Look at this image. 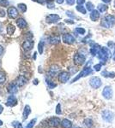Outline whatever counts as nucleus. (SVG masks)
<instances>
[{"label": "nucleus", "instance_id": "obj_1", "mask_svg": "<svg viewBox=\"0 0 115 128\" xmlns=\"http://www.w3.org/2000/svg\"><path fill=\"white\" fill-rule=\"evenodd\" d=\"M98 59L100 61V63L102 65L107 63V61L111 57V51L107 47H101L98 53Z\"/></svg>", "mask_w": 115, "mask_h": 128}, {"label": "nucleus", "instance_id": "obj_2", "mask_svg": "<svg viewBox=\"0 0 115 128\" xmlns=\"http://www.w3.org/2000/svg\"><path fill=\"white\" fill-rule=\"evenodd\" d=\"M90 64H91V61H89V62H88V64L82 68V71L78 73V75L76 76L72 80H71V83L76 82L77 80H80V79L82 78V77H85V76H88V75H89V74H92V73H94V69H92V68H90Z\"/></svg>", "mask_w": 115, "mask_h": 128}, {"label": "nucleus", "instance_id": "obj_3", "mask_svg": "<svg viewBox=\"0 0 115 128\" xmlns=\"http://www.w3.org/2000/svg\"><path fill=\"white\" fill-rule=\"evenodd\" d=\"M101 27L105 28H111L115 25V16L112 15H107L100 21Z\"/></svg>", "mask_w": 115, "mask_h": 128}, {"label": "nucleus", "instance_id": "obj_4", "mask_svg": "<svg viewBox=\"0 0 115 128\" xmlns=\"http://www.w3.org/2000/svg\"><path fill=\"white\" fill-rule=\"evenodd\" d=\"M101 117H102V119H103L104 121L107 122V123H112L113 120H114L115 114H114V113L112 112L111 110L105 109V110L102 111Z\"/></svg>", "mask_w": 115, "mask_h": 128}, {"label": "nucleus", "instance_id": "obj_5", "mask_svg": "<svg viewBox=\"0 0 115 128\" xmlns=\"http://www.w3.org/2000/svg\"><path fill=\"white\" fill-rule=\"evenodd\" d=\"M73 61H74V63L77 65V66H81V65H83L86 62V57L82 53H76L73 57Z\"/></svg>", "mask_w": 115, "mask_h": 128}, {"label": "nucleus", "instance_id": "obj_6", "mask_svg": "<svg viewBox=\"0 0 115 128\" xmlns=\"http://www.w3.org/2000/svg\"><path fill=\"white\" fill-rule=\"evenodd\" d=\"M89 85H90V86L93 89H99L102 85V81L100 77L93 76L89 80Z\"/></svg>", "mask_w": 115, "mask_h": 128}, {"label": "nucleus", "instance_id": "obj_7", "mask_svg": "<svg viewBox=\"0 0 115 128\" xmlns=\"http://www.w3.org/2000/svg\"><path fill=\"white\" fill-rule=\"evenodd\" d=\"M102 96L105 99H111L113 97V89L110 85H107L104 87L103 91H102Z\"/></svg>", "mask_w": 115, "mask_h": 128}, {"label": "nucleus", "instance_id": "obj_8", "mask_svg": "<svg viewBox=\"0 0 115 128\" xmlns=\"http://www.w3.org/2000/svg\"><path fill=\"white\" fill-rule=\"evenodd\" d=\"M59 73H60V68L57 65H53L50 67L47 75L50 77H55L56 75H58Z\"/></svg>", "mask_w": 115, "mask_h": 128}, {"label": "nucleus", "instance_id": "obj_9", "mask_svg": "<svg viewBox=\"0 0 115 128\" xmlns=\"http://www.w3.org/2000/svg\"><path fill=\"white\" fill-rule=\"evenodd\" d=\"M100 49H101V47H100L98 44H96V43L95 42H92L90 44V50H89V52H90V54L93 57H96V56L98 55Z\"/></svg>", "mask_w": 115, "mask_h": 128}, {"label": "nucleus", "instance_id": "obj_10", "mask_svg": "<svg viewBox=\"0 0 115 128\" xmlns=\"http://www.w3.org/2000/svg\"><path fill=\"white\" fill-rule=\"evenodd\" d=\"M62 39H63V42L67 44H72L75 43V38L73 35L70 33H65L63 35L62 37Z\"/></svg>", "mask_w": 115, "mask_h": 128}, {"label": "nucleus", "instance_id": "obj_11", "mask_svg": "<svg viewBox=\"0 0 115 128\" xmlns=\"http://www.w3.org/2000/svg\"><path fill=\"white\" fill-rule=\"evenodd\" d=\"M47 123L52 127H58L61 124V120L58 117H52L47 120Z\"/></svg>", "mask_w": 115, "mask_h": 128}, {"label": "nucleus", "instance_id": "obj_12", "mask_svg": "<svg viewBox=\"0 0 115 128\" xmlns=\"http://www.w3.org/2000/svg\"><path fill=\"white\" fill-rule=\"evenodd\" d=\"M70 77H71V73L68 72H60L58 74V80L61 83H66L70 80Z\"/></svg>", "mask_w": 115, "mask_h": 128}, {"label": "nucleus", "instance_id": "obj_13", "mask_svg": "<svg viewBox=\"0 0 115 128\" xmlns=\"http://www.w3.org/2000/svg\"><path fill=\"white\" fill-rule=\"evenodd\" d=\"M17 102H18V101H17V97L12 94V95H10V96H9L8 98H7L6 106H8V107H15V106L17 104Z\"/></svg>", "mask_w": 115, "mask_h": 128}, {"label": "nucleus", "instance_id": "obj_14", "mask_svg": "<svg viewBox=\"0 0 115 128\" xmlns=\"http://www.w3.org/2000/svg\"><path fill=\"white\" fill-rule=\"evenodd\" d=\"M60 20V16L56 14H51L48 15L46 18V21L47 23H56Z\"/></svg>", "mask_w": 115, "mask_h": 128}, {"label": "nucleus", "instance_id": "obj_15", "mask_svg": "<svg viewBox=\"0 0 115 128\" xmlns=\"http://www.w3.org/2000/svg\"><path fill=\"white\" fill-rule=\"evenodd\" d=\"M18 87H19V86L17 85V83L11 82L8 85L7 89H8L9 93H10V94H16V93L18 92Z\"/></svg>", "mask_w": 115, "mask_h": 128}, {"label": "nucleus", "instance_id": "obj_16", "mask_svg": "<svg viewBox=\"0 0 115 128\" xmlns=\"http://www.w3.org/2000/svg\"><path fill=\"white\" fill-rule=\"evenodd\" d=\"M17 85L19 86V87H22L28 83V79L24 76V75H20V76L17 77Z\"/></svg>", "mask_w": 115, "mask_h": 128}, {"label": "nucleus", "instance_id": "obj_17", "mask_svg": "<svg viewBox=\"0 0 115 128\" xmlns=\"http://www.w3.org/2000/svg\"><path fill=\"white\" fill-rule=\"evenodd\" d=\"M7 12H8V16L10 19H15L18 15V11H17V8H15V7H10Z\"/></svg>", "mask_w": 115, "mask_h": 128}, {"label": "nucleus", "instance_id": "obj_18", "mask_svg": "<svg viewBox=\"0 0 115 128\" xmlns=\"http://www.w3.org/2000/svg\"><path fill=\"white\" fill-rule=\"evenodd\" d=\"M89 17H90L92 21H99L100 18V13L99 12L98 10H94L90 12Z\"/></svg>", "mask_w": 115, "mask_h": 128}, {"label": "nucleus", "instance_id": "obj_19", "mask_svg": "<svg viewBox=\"0 0 115 128\" xmlns=\"http://www.w3.org/2000/svg\"><path fill=\"white\" fill-rule=\"evenodd\" d=\"M34 48V41L32 40H26L24 41L22 44V49L25 51H30Z\"/></svg>", "mask_w": 115, "mask_h": 128}, {"label": "nucleus", "instance_id": "obj_20", "mask_svg": "<svg viewBox=\"0 0 115 128\" xmlns=\"http://www.w3.org/2000/svg\"><path fill=\"white\" fill-rule=\"evenodd\" d=\"M31 114V108L29 105H25L24 109H23V113H22V120H25L28 119V117L29 116V114Z\"/></svg>", "mask_w": 115, "mask_h": 128}, {"label": "nucleus", "instance_id": "obj_21", "mask_svg": "<svg viewBox=\"0 0 115 128\" xmlns=\"http://www.w3.org/2000/svg\"><path fill=\"white\" fill-rule=\"evenodd\" d=\"M16 22H17V26L20 28H27V26H28V23H27V21H25L23 18H19V19H17V21H16Z\"/></svg>", "mask_w": 115, "mask_h": 128}, {"label": "nucleus", "instance_id": "obj_22", "mask_svg": "<svg viewBox=\"0 0 115 128\" xmlns=\"http://www.w3.org/2000/svg\"><path fill=\"white\" fill-rule=\"evenodd\" d=\"M46 85H47V86H48L49 89H54V88L57 86L56 83L53 82V81L50 79V76H48V75L46 76Z\"/></svg>", "mask_w": 115, "mask_h": 128}, {"label": "nucleus", "instance_id": "obj_23", "mask_svg": "<svg viewBox=\"0 0 115 128\" xmlns=\"http://www.w3.org/2000/svg\"><path fill=\"white\" fill-rule=\"evenodd\" d=\"M48 41H49V43L51 44H58L59 42H60V38L58 37V36H51V37H49V39H48Z\"/></svg>", "mask_w": 115, "mask_h": 128}, {"label": "nucleus", "instance_id": "obj_24", "mask_svg": "<svg viewBox=\"0 0 115 128\" xmlns=\"http://www.w3.org/2000/svg\"><path fill=\"white\" fill-rule=\"evenodd\" d=\"M61 126L63 128H72V123L68 119H64L61 121Z\"/></svg>", "mask_w": 115, "mask_h": 128}, {"label": "nucleus", "instance_id": "obj_25", "mask_svg": "<svg viewBox=\"0 0 115 128\" xmlns=\"http://www.w3.org/2000/svg\"><path fill=\"white\" fill-rule=\"evenodd\" d=\"M101 75L105 78H114L115 73L114 72H109L107 70H104L101 72Z\"/></svg>", "mask_w": 115, "mask_h": 128}, {"label": "nucleus", "instance_id": "obj_26", "mask_svg": "<svg viewBox=\"0 0 115 128\" xmlns=\"http://www.w3.org/2000/svg\"><path fill=\"white\" fill-rule=\"evenodd\" d=\"M107 9H108V7H107V4H106V3H100L98 5V7H97V10H99L100 13L106 12L107 10Z\"/></svg>", "mask_w": 115, "mask_h": 128}, {"label": "nucleus", "instance_id": "obj_27", "mask_svg": "<svg viewBox=\"0 0 115 128\" xmlns=\"http://www.w3.org/2000/svg\"><path fill=\"white\" fill-rule=\"evenodd\" d=\"M83 125L87 128H92L93 126H94V122H93V120L91 119L87 118L83 120Z\"/></svg>", "mask_w": 115, "mask_h": 128}, {"label": "nucleus", "instance_id": "obj_28", "mask_svg": "<svg viewBox=\"0 0 115 128\" xmlns=\"http://www.w3.org/2000/svg\"><path fill=\"white\" fill-rule=\"evenodd\" d=\"M15 31H16V28L13 26V25H11V24L8 25V27H7V32H8V34L12 35V34L15 32Z\"/></svg>", "mask_w": 115, "mask_h": 128}, {"label": "nucleus", "instance_id": "obj_29", "mask_svg": "<svg viewBox=\"0 0 115 128\" xmlns=\"http://www.w3.org/2000/svg\"><path fill=\"white\" fill-rule=\"evenodd\" d=\"M77 10L78 12H81L82 14H83V15H85L86 12H87V10H86V7H83L82 5H77L76 7Z\"/></svg>", "mask_w": 115, "mask_h": 128}, {"label": "nucleus", "instance_id": "obj_30", "mask_svg": "<svg viewBox=\"0 0 115 128\" xmlns=\"http://www.w3.org/2000/svg\"><path fill=\"white\" fill-rule=\"evenodd\" d=\"M11 126L14 128H23L22 124H21V122L17 121V120H14V121H12Z\"/></svg>", "mask_w": 115, "mask_h": 128}, {"label": "nucleus", "instance_id": "obj_31", "mask_svg": "<svg viewBox=\"0 0 115 128\" xmlns=\"http://www.w3.org/2000/svg\"><path fill=\"white\" fill-rule=\"evenodd\" d=\"M86 10H89V11H92V10H95V6L91 2H87L86 3Z\"/></svg>", "mask_w": 115, "mask_h": 128}, {"label": "nucleus", "instance_id": "obj_32", "mask_svg": "<svg viewBox=\"0 0 115 128\" xmlns=\"http://www.w3.org/2000/svg\"><path fill=\"white\" fill-rule=\"evenodd\" d=\"M75 32H77V34H80V35H84L86 33V30L82 28H77L75 29Z\"/></svg>", "mask_w": 115, "mask_h": 128}, {"label": "nucleus", "instance_id": "obj_33", "mask_svg": "<svg viewBox=\"0 0 115 128\" xmlns=\"http://www.w3.org/2000/svg\"><path fill=\"white\" fill-rule=\"evenodd\" d=\"M6 81V75L3 72L0 71V84H3Z\"/></svg>", "mask_w": 115, "mask_h": 128}, {"label": "nucleus", "instance_id": "obj_34", "mask_svg": "<svg viewBox=\"0 0 115 128\" xmlns=\"http://www.w3.org/2000/svg\"><path fill=\"white\" fill-rule=\"evenodd\" d=\"M36 121H37L36 119H33V120H32L31 121H30L29 123H28V125H27L26 128H33L34 126H35V123H36Z\"/></svg>", "mask_w": 115, "mask_h": 128}, {"label": "nucleus", "instance_id": "obj_35", "mask_svg": "<svg viewBox=\"0 0 115 128\" xmlns=\"http://www.w3.org/2000/svg\"><path fill=\"white\" fill-rule=\"evenodd\" d=\"M43 48H44V43L42 41L39 43L38 44V50H39V54H42L43 53Z\"/></svg>", "mask_w": 115, "mask_h": 128}, {"label": "nucleus", "instance_id": "obj_36", "mask_svg": "<svg viewBox=\"0 0 115 128\" xmlns=\"http://www.w3.org/2000/svg\"><path fill=\"white\" fill-rule=\"evenodd\" d=\"M101 68H102V64L100 63H98V64H96V65H94V67H93V68H94V70L96 72H99V71H100V69H101Z\"/></svg>", "mask_w": 115, "mask_h": 128}, {"label": "nucleus", "instance_id": "obj_37", "mask_svg": "<svg viewBox=\"0 0 115 128\" xmlns=\"http://www.w3.org/2000/svg\"><path fill=\"white\" fill-rule=\"evenodd\" d=\"M17 7H18L19 10H21L22 12H25L27 10V6L24 3H19V4L17 5Z\"/></svg>", "mask_w": 115, "mask_h": 128}, {"label": "nucleus", "instance_id": "obj_38", "mask_svg": "<svg viewBox=\"0 0 115 128\" xmlns=\"http://www.w3.org/2000/svg\"><path fill=\"white\" fill-rule=\"evenodd\" d=\"M55 113H56V114L58 115H60L61 114H62V110H61V105L60 104H58L56 106V109H55Z\"/></svg>", "mask_w": 115, "mask_h": 128}, {"label": "nucleus", "instance_id": "obj_39", "mask_svg": "<svg viewBox=\"0 0 115 128\" xmlns=\"http://www.w3.org/2000/svg\"><path fill=\"white\" fill-rule=\"evenodd\" d=\"M9 1L8 0H0V5L3 7H8L9 6Z\"/></svg>", "mask_w": 115, "mask_h": 128}, {"label": "nucleus", "instance_id": "obj_40", "mask_svg": "<svg viewBox=\"0 0 115 128\" xmlns=\"http://www.w3.org/2000/svg\"><path fill=\"white\" fill-rule=\"evenodd\" d=\"M69 70H70V73H71V74H75V73L78 71V69H77L76 67H71V68H69Z\"/></svg>", "mask_w": 115, "mask_h": 128}, {"label": "nucleus", "instance_id": "obj_41", "mask_svg": "<svg viewBox=\"0 0 115 128\" xmlns=\"http://www.w3.org/2000/svg\"><path fill=\"white\" fill-rule=\"evenodd\" d=\"M47 8L48 9H53L54 8L53 0H47Z\"/></svg>", "mask_w": 115, "mask_h": 128}, {"label": "nucleus", "instance_id": "obj_42", "mask_svg": "<svg viewBox=\"0 0 115 128\" xmlns=\"http://www.w3.org/2000/svg\"><path fill=\"white\" fill-rule=\"evenodd\" d=\"M66 15H67L68 16H70L71 18H76L74 13H72V12H71V11H66Z\"/></svg>", "mask_w": 115, "mask_h": 128}, {"label": "nucleus", "instance_id": "obj_43", "mask_svg": "<svg viewBox=\"0 0 115 128\" xmlns=\"http://www.w3.org/2000/svg\"><path fill=\"white\" fill-rule=\"evenodd\" d=\"M66 1V3L69 5H73L76 2V0H65Z\"/></svg>", "mask_w": 115, "mask_h": 128}, {"label": "nucleus", "instance_id": "obj_44", "mask_svg": "<svg viewBox=\"0 0 115 128\" xmlns=\"http://www.w3.org/2000/svg\"><path fill=\"white\" fill-rule=\"evenodd\" d=\"M77 3L78 5H82L84 3H85V0H77Z\"/></svg>", "mask_w": 115, "mask_h": 128}, {"label": "nucleus", "instance_id": "obj_45", "mask_svg": "<svg viewBox=\"0 0 115 128\" xmlns=\"http://www.w3.org/2000/svg\"><path fill=\"white\" fill-rule=\"evenodd\" d=\"M0 16L1 17H4L5 16V12L3 11V9H0Z\"/></svg>", "mask_w": 115, "mask_h": 128}, {"label": "nucleus", "instance_id": "obj_46", "mask_svg": "<svg viewBox=\"0 0 115 128\" xmlns=\"http://www.w3.org/2000/svg\"><path fill=\"white\" fill-rule=\"evenodd\" d=\"M66 23H69V24H74V21L72 20H64Z\"/></svg>", "mask_w": 115, "mask_h": 128}, {"label": "nucleus", "instance_id": "obj_47", "mask_svg": "<svg viewBox=\"0 0 115 128\" xmlns=\"http://www.w3.org/2000/svg\"><path fill=\"white\" fill-rule=\"evenodd\" d=\"M102 2H103V3H106V4H109V3H111V1L112 0H101Z\"/></svg>", "mask_w": 115, "mask_h": 128}, {"label": "nucleus", "instance_id": "obj_48", "mask_svg": "<svg viewBox=\"0 0 115 128\" xmlns=\"http://www.w3.org/2000/svg\"><path fill=\"white\" fill-rule=\"evenodd\" d=\"M3 46L0 44V57L3 55Z\"/></svg>", "mask_w": 115, "mask_h": 128}, {"label": "nucleus", "instance_id": "obj_49", "mask_svg": "<svg viewBox=\"0 0 115 128\" xmlns=\"http://www.w3.org/2000/svg\"><path fill=\"white\" fill-rule=\"evenodd\" d=\"M57 3H58V4H62L64 2V0H56Z\"/></svg>", "mask_w": 115, "mask_h": 128}, {"label": "nucleus", "instance_id": "obj_50", "mask_svg": "<svg viewBox=\"0 0 115 128\" xmlns=\"http://www.w3.org/2000/svg\"><path fill=\"white\" fill-rule=\"evenodd\" d=\"M33 83H34V85H36L39 84V80H36V79H35V80H34Z\"/></svg>", "mask_w": 115, "mask_h": 128}, {"label": "nucleus", "instance_id": "obj_51", "mask_svg": "<svg viewBox=\"0 0 115 128\" xmlns=\"http://www.w3.org/2000/svg\"><path fill=\"white\" fill-rule=\"evenodd\" d=\"M3 112V107L1 105V104H0V114H1Z\"/></svg>", "mask_w": 115, "mask_h": 128}, {"label": "nucleus", "instance_id": "obj_52", "mask_svg": "<svg viewBox=\"0 0 115 128\" xmlns=\"http://www.w3.org/2000/svg\"><path fill=\"white\" fill-rule=\"evenodd\" d=\"M113 60L115 62V51L114 52V54H113Z\"/></svg>", "mask_w": 115, "mask_h": 128}, {"label": "nucleus", "instance_id": "obj_53", "mask_svg": "<svg viewBox=\"0 0 115 128\" xmlns=\"http://www.w3.org/2000/svg\"><path fill=\"white\" fill-rule=\"evenodd\" d=\"M36 54H37V52H35V54H34V60L36 59Z\"/></svg>", "mask_w": 115, "mask_h": 128}, {"label": "nucleus", "instance_id": "obj_54", "mask_svg": "<svg viewBox=\"0 0 115 128\" xmlns=\"http://www.w3.org/2000/svg\"><path fill=\"white\" fill-rule=\"evenodd\" d=\"M32 1L36 2V3H40V1H39V0H32Z\"/></svg>", "mask_w": 115, "mask_h": 128}, {"label": "nucleus", "instance_id": "obj_55", "mask_svg": "<svg viewBox=\"0 0 115 128\" xmlns=\"http://www.w3.org/2000/svg\"><path fill=\"white\" fill-rule=\"evenodd\" d=\"M3 122L1 120H0V126H3Z\"/></svg>", "mask_w": 115, "mask_h": 128}, {"label": "nucleus", "instance_id": "obj_56", "mask_svg": "<svg viewBox=\"0 0 115 128\" xmlns=\"http://www.w3.org/2000/svg\"><path fill=\"white\" fill-rule=\"evenodd\" d=\"M114 7L115 8V0H114Z\"/></svg>", "mask_w": 115, "mask_h": 128}, {"label": "nucleus", "instance_id": "obj_57", "mask_svg": "<svg viewBox=\"0 0 115 128\" xmlns=\"http://www.w3.org/2000/svg\"><path fill=\"white\" fill-rule=\"evenodd\" d=\"M74 128H82V127H75Z\"/></svg>", "mask_w": 115, "mask_h": 128}]
</instances>
